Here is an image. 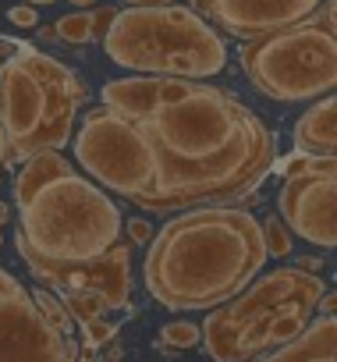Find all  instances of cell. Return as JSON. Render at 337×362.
Wrapping results in <instances>:
<instances>
[{
	"label": "cell",
	"mask_w": 337,
	"mask_h": 362,
	"mask_svg": "<svg viewBox=\"0 0 337 362\" xmlns=\"http://www.w3.org/2000/svg\"><path fill=\"white\" fill-rule=\"evenodd\" d=\"M263 245H266V256H291V231L284 228L280 217H266L263 224Z\"/></svg>",
	"instance_id": "44dd1931"
},
{
	"label": "cell",
	"mask_w": 337,
	"mask_h": 362,
	"mask_svg": "<svg viewBox=\"0 0 337 362\" xmlns=\"http://www.w3.org/2000/svg\"><path fill=\"white\" fill-rule=\"evenodd\" d=\"M117 8H107V4H96L93 11H75V15H64L54 22V36L61 43H71V47H82V43H96L107 36L110 22H114Z\"/></svg>",
	"instance_id": "e0dca14e"
},
{
	"label": "cell",
	"mask_w": 337,
	"mask_h": 362,
	"mask_svg": "<svg viewBox=\"0 0 337 362\" xmlns=\"http://www.w3.org/2000/svg\"><path fill=\"white\" fill-rule=\"evenodd\" d=\"M316 305H319V313H323V316H333V313H337V295H333V291H323Z\"/></svg>",
	"instance_id": "f1b7e54d"
},
{
	"label": "cell",
	"mask_w": 337,
	"mask_h": 362,
	"mask_svg": "<svg viewBox=\"0 0 337 362\" xmlns=\"http://www.w3.org/2000/svg\"><path fill=\"white\" fill-rule=\"evenodd\" d=\"M163 4H175V0H128V8H163Z\"/></svg>",
	"instance_id": "f546056e"
},
{
	"label": "cell",
	"mask_w": 337,
	"mask_h": 362,
	"mask_svg": "<svg viewBox=\"0 0 337 362\" xmlns=\"http://www.w3.org/2000/svg\"><path fill=\"white\" fill-rule=\"evenodd\" d=\"M8 22H11L15 29H36V8H29V4H15V8L8 11Z\"/></svg>",
	"instance_id": "d4e9b609"
},
{
	"label": "cell",
	"mask_w": 337,
	"mask_h": 362,
	"mask_svg": "<svg viewBox=\"0 0 337 362\" xmlns=\"http://www.w3.org/2000/svg\"><path fill=\"white\" fill-rule=\"evenodd\" d=\"M71 170H75V167H71V160H68L61 149L32 153V156L22 163L18 177H15V203L25 206L40 189H47L50 181H57V177H64V174H71Z\"/></svg>",
	"instance_id": "2e32d148"
},
{
	"label": "cell",
	"mask_w": 337,
	"mask_h": 362,
	"mask_svg": "<svg viewBox=\"0 0 337 362\" xmlns=\"http://www.w3.org/2000/svg\"><path fill=\"white\" fill-rule=\"evenodd\" d=\"M100 43L114 64L153 78L203 82L227 64L220 33L178 0L163 8L117 11Z\"/></svg>",
	"instance_id": "3957f363"
},
{
	"label": "cell",
	"mask_w": 337,
	"mask_h": 362,
	"mask_svg": "<svg viewBox=\"0 0 337 362\" xmlns=\"http://www.w3.org/2000/svg\"><path fill=\"white\" fill-rule=\"evenodd\" d=\"M238 61L256 93L277 103L319 100L330 96L337 82V36L305 18L298 25L245 40Z\"/></svg>",
	"instance_id": "8992f818"
},
{
	"label": "cell",
	"mask_w": 337,
	"mask_h": 362,
	"mask_svg": "<svg viewBox=\"0 0 337 362\" xmlns=\"http://www.w3.org/2000/svg\"><path fill=\"white\" fill-rule=\"evenodd\" d=\"M149 238H153V228H149V221H142V217H131V221H128V242H135V245H149Z\"/></svg>",
	"instance_id": "484cf974"
},
{
	"label": "cell",
	"mask_w": 337,
	"mask_h": 362,
	"mask_svg": "<svg viewBox=\"0 0 337 362\" xmlns=\"http://www.w3.org/2000/svg\"><path fill=\"white\" fill-rule=\"evenodd\" d=\"M82 334H85V348H103L107 341H114V334H117V323H110V320H89V323H82Z\"/></svg>",
	"instance_id": "603a6c76"
},
{
	"label": "cell",
	"mask_w": 337,
	"mask_h": 362,
	"mask_svg": "<svg viewBox=\"0 0 337 362\" xmlns=\"http://www.w3.org/2000/svg\"><path fill=\"white\" fill-rule=\"evenodd\" d=\"M0 245H4V231H0Z\"/></svg>",
	"instance_id": "e575fe53"
},
{
	"label": "cell",
	"mask_w": 337,
	"mask_h": 362,
	"mask_svg": "<svg viewBox=\"0 0 337 362\" xmlns=\"http://www.w3.org/2000/svg\"><path fill=\"white\" fill-rule=\"evenodd\" d=\"M57 298L64 302L71 323H78V327L89 323V320H100V316L107 313L103 298H100V295H89V291H68V295H57Z\"/></svg>",
	"instance_id": "ac0fdd59"
},
{
	"label": "cell",
	"mask_w": 337,
	"mask_h": 362,
	"mask_svg": "<svg viewBox=\"0 0 337 362\" xmlns=\"http://www.w3.org/2000/svg\"><path fill=\"white\" fill-rule=\"evenodd\" d=\"M4 153H8V142H4V132H0V170H4Z\"/></svg>",
	"instance_id": "1f68e13d"
},
{
	"label": "cell",
	"mask_w": 337,
	"mask_h": 362,
	"mask_svg": "<svg viewBox=\"0 0 337 362\" xmlns=\"http://www.w3.org/2000/svg\"><path fill=\"white\" fill-rule=\"evenodd\" d=\"M291 267H295V270H302V274H319L323 259H316V256H302V259H295Z\"/></svg>",
	"instance_id": "83f0119b"
},
{
	"label": "cell",
	"mask_w": 337,
	"mask_h": 362,
	"mask_svg": "<svg viewBox=\"0 0 337 362\" xmlns=\"http://www.w3.org/2000/svg\"><path fill=\"white\" fill-rule=\"evenodd\" d=\"M32 302L40 305V313L47 316V323L61 334V337H71V330H75V323H71V316H68V309H64V302L54 295V291H47V288H36V295H32Z\"/></svg>",
	"instance_id": "ffe728a7"
},
{
	"label": "cell",
	"mask_w": 337,
	"mask_h": 362,
	"mask_svg": "<svg viewBox=\"0 0 337 362\" xmlns=\"http://www.w3.org/2000/svg\"><path fill=\"white\" fill-rule=\"evenodd\" d=\"M68 4H78L82 11H89V8H96V4H100V0H68Z\"/></svg>",
	"instance_id": "4dcf8cb0"
},
{
	"label": "cell",
	"mask_w": 337,
	"mask_h": 362,
	"mask_svg": "<svg viewBox=\"0 0 337 362\" xmlns=\"http://www.w3.org/2000/svg\"><path fill=\"white\" fill-rule=\"evenodd\" d=\"M156 89H160V78H153V75H131V78L107 82L100 96H103V107L107 110H114V114H121L128 121H146L160 107Z\"/></svg>",
	"instance_id": "9a60e30c"
},
{
	"label": "cell",
	"mask_w": 337,
	"mask_h": 362,
	"mask_svg": "<svg viewBox=\"0 0 337 362\" xmlns=\"http://www.w3.org/2000/svg\"><path fill=\"white\" fill-rule=\"evenodd\" d=\"M277 210L288 231L309 245H337V160H326L319 170L288 177L277 196Z\"/></svg>",
	"instance_id": "8fae6325"
},
{
	"label": "cell",
	"mask_w": 337,
	"mask_h": 362,
	"mask_svg": "<svg viewBox=\"0 0 337 362\" xmlns=\"http://www.w3.org/2000/svg\"><path fill=\"white\" fill-rule=\"evenodd\" d=\"M319 8V0H192V11L217 22V29L252 40L288 25L305 22Z\"/></svg>",
	"instance_id": "7c38bea8"
},
{
	"label": "cell",
	"mask_w": 337,
	"mask_h": 362,
	"mask_svg": "<svg viewBox=\"0 0 337 362\" xmlns=\"http://www.w3.org/2000/svg\"><path fill=\"white\" fill-rule=\"evenodd\" d=\"M0 224H8V206L0 203Z\"/></svg>",
	"instance_id": "836d02e7"
},
{
	"label": "cell",
	"mask_w": 337,
	"mask_h": 362,
	"mask_svg": "<svg viewBox=\"0 0 337 362\" xmlns=\"http://www.w3.org/2000/svg\"><path fill=\"white\" fill-rule=\"evenodd\" d=\"M0 362H78V341L61 337L15 274L0 267Z\"/></svg>",
	"instance_id": "9c48e42d"
},
{
	"label": "cell",
	"mask_w": 337,
	"mask_h": 362,
	"mask_svg": "<svg viewBox=\"0 0 337 362\" xmlns=\"http://www.w3.org/2000/svg\"><path fill=\"white\" fill-rule=\"evenodd\" d=\"M326 160H333V156H309V153H291L288 156V163H284V181L288 177H298V174H309V170H319Z\"/></svg>",
	"instance_id": "cb8c5ba5"
},
{
	"label": "cell",
	"mask_w": 337,
	"mask_h": 362,
	"mask_svg": "<svg viewBox=\"0 0 337 362\" xmlns=\"http://www.w3.org/2000/svg\"><path fill=\"white\" fill-rule=\"evenodd\" d=\"M18 256L25 259L29 274L36 281H43L47 288H54V295H68V291H89L100 295L107 313L110 309H128V295H131V249L124 242L110 245L103 256L85 259V263H50L40 259L22 235H15Z\"/></svg>",
	"instance_id": "30bf717a"
},
{
	"label": "cell",
	"mask_w": 337,
	"mask_h": 362,
	"mask_svg": "<svg viewBox=\"0 0 337 362\" xmlns=\"http://www.w3.org/2000/svg\"><path fill=\"white\" fill-rule=\"evenodd\" d=\"M323 291H326V284L319 274H302L295 267L270 270V274L256 277L245 291H238L231 302L210 309V316L199 327V341L213 362H227L235 330H242L245 323H270L277 313H288V309L312 313Z\"/></svg>",
	"instance_id": "ba28073f"
},
{
	"label": "cell",
	"mask_w": 337,
	"mask_h": 362,
	"mask_svg": "<svg viewBox=\"0 0 337 362\" xmlns=\"http://www.w3.org/2000/svg\"><path fill=\"white\" fill-rule=\"evenodd\" d=\"M25 245L50 263H85L121 242L117 203L85 174H64L18 206Z\"/></svg>",
	"instance_id": "5b68a950"
},
{
	"label": "cell",
	"mask_w": 337,
	"mask_h": 362,
	"mask_svg": "<svg viewBox=\"0 0 337 362\" xmlns=\"http://www.w3.org/2000/svg\"><path fill=\"white\" fill-rule=\"evenodd\" d=\"M266 263L263 228L238 206H196L153 231L142 277L171 313H203L245 291Z\"/></svg>",
	"instance_id": "7a4b0ae2"
},
{
	"label": "cell",
	"mask_w": 337,
	"mask_h": 362,
	"mask_svg": "<svg viewBox=\"0 0 337 362\" xmlns=\"http://www.w3.org/2000/svg\"><path fill=\"white\" fill-rule=\"evenodd\" d=\"M25 50H32L29 43H18V40H0V57H18V54H25Z\"/></svg>",
	"instance_id": "4316f807"
},
{
	"label": "cell",
	"mask_w": 337,
	"mask_h": 362,
	"mask_svg": "<svg viewBox=\"0 0 337 362\" xmlns=\"http://www.w3.org/2000/svg\"><path fill=\"white\" fill-rule=\"evenodd\" d=\"M22 4H29V8H40V4H54V0H22Z\"/></svg>",
	"instance_id": "d6a6232c"
},
{
	"label": "cell",
	"mask_w": 337,
	"mask_h": 362,
	"mask_svg": "<svg viewBox=\"0 0 337 362\" xmlns=\"http://www.w3.org/2000/svg\"><path fill=\"white\" fill-rule=\"evenodd\" d=\"M75 156L93 174L89 181L128 196L131 203L156 192V156L138 128V121H128L107 107H96L82 117L75 135Z\"/></svg>",
	"instance_id": "52a82bcc"
},
{
	"label": "cell",
	"mask_w": 337,
	"mask_h": 362,
	"mask_svg": "<svg viewBox=\"0 0 337 362\" xmlns=\"http://www.w3.org/2000/svg\"><path fill=\"white\" fill-rule=\"evenodd\" d=\"M82 103L85 86L64 61L40 50L4 61L0 64V132L8 142L4 163L68 146Z\"/></svg>",
	"instance_id": "277c9868"
},
{
	"label": "cell",
	"mask_w": 337,
	"mask_h": 362,
	"mask_svg": "<svg viewBox=\"0 0 337 362\" xmlns=\"http://www.w3.org/2000/svg\"><path fill=\"white\" fill-rule=\"evenodd\" d=\"M156 344L163 351H185V348H196L199 344V323H189V320H175V323H163L160 327V337Z\"/></svg>",
	"instance_id": "d6986e66"
},
{
	"label": "cell",
	"mask_w": 337,
	"mask_h": 362,
	"mask_svg": "<svg viewBox=\"0 0 337 362\" xmlns=\"http://www.w3.org/2000/svg\"><path fill=\"white\" fill-rule=\"evenodd\" d=\"M138 128L156 156V192L135 199L149 214L245 203L277 163L263 117L220 86L199 82L189 100L156 107Z\"/></svg>",
	"instance_id": "6da1fadb"
},
{
	"label": "cell",
	"mask_w": 337,
	"mask_h": 362,
	"mask_svg": "<svg viewBox=\"0 0 337 362\" xmlns=\"http://www.w3.org/2000/svg\"><path fill=\"white\" fill-rule=\"evenodd\" d=\"M295 149L309 156H333L337 153V100L319 96L298 121H295Z\"/></svg>",
	"instance_id": "5bb4252c"
},
{
	"label": "cell",
	"mask_w": 337,
	"mask_h": 362,
	"mask_svg": "<svg viewBox=\"0 0 337 362\" xmlns=\"http://www.w3.org/2000/svg\"><path fill=\"white\" fill-rule=\"evenodd\" d=\"M252 362H337V320L333 316L309 320V327L295 341L263 351Z\"/></svg>",
	"instance_id": "4fadbf2b"
},
{
	"label": "cell",
	"mask_w": 337,
	"mask_h": 362,
	"mask_svg": "<svg viewBox=\"0 0 337 362\" xmlns=\"http://www.w3.org/2000/svg\"><path fill=\"white\" fill-rule=\"evenodd\" d=\"M196 86H199V82H189V78H160V89H156L160 107H175V103L189 100V96L196 93Z\"/></svg>",
	"instance_id": "7402d4cb"
}]
</instances>
